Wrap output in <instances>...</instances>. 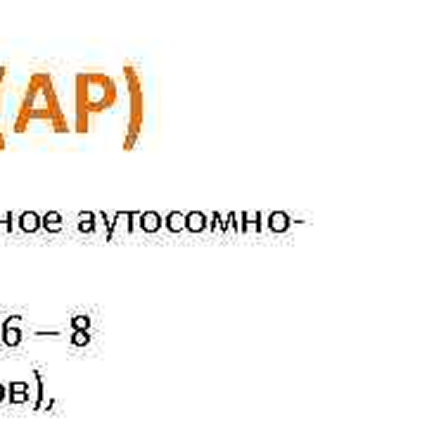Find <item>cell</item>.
<instances>
[{
	"label": "cell",
	"mask_w": 427,
	"mask_h": 427,
	"mask_svg": "<svg viewBox=\"0 0 427 427\" xmlns=\"http://www.w3.org/2000/svg\"><path fill=\"white\" fill-rule=\"evenodd\" d=\"M98 223H95V214L93 212H79V231L86 235H93Z\"/></svg>",
	"instance_id": "14"
},
{
	"label": "cell",
	"mask_w": 427,
	"mask_h": 427,
	"mask_svg": "<svg viewBox=\"0 0 427 427\" xmlns=\"http://www.w3.org/2000/svg\"><path fill=\"white\" fill-rule=\"evenodd\" d=\"M124 84L126 93H129V124H126L121 150L131 152L138 145L145 129V84L143 74L133 62H124Z\"/></svg>",
	"instance_id": "3"
},
{
	"label": "cell",
	"mask_w": 427,
	"mask_h": 427,
	"mask_svg": "<svg viewBox=\"0 0 427 427\" xmlns=\"http://www.w3.org/2000/svg\"><path fill=\"white\" fill-rule=\"evenodd\" d=\"M119 103V86L114 76L105 72H79L74 76V131L86 136L91 131V119Z\"/></svg>",
	"instance_id": "2"
},
{
	"label": "cell",
	"mask_w": 427,
	"mask_h": 427,
	"mask_svg": "<svg viewBox=\"0 0 427 427\" xmlns=\"http://www.w3.org/2000/svg\"><path fill=\"white\" fill-rule=\"evenodd\" d=\"M138 226H140V231L150 233V235L162 231V214H159V212H140Z\"/></svg>",
	"instance_id": "6"
},
{
	"label": "cell",
	"mask_w": 427,
	"mask_h": 427,
	"mask_svg": "<svg viewBox=\"0 0 427 427\" xmlns=\"http://www.w3.org/2000/svg\"><path fill=\"white\" fill-rule=\"evenodd\" d=\"M10 401L12 404H24V401H29V385L27 382H12L10 385Z\"/></svg>",
	"instance_id": "12"
},
{
	"label": "cell",
	"mask_w": 427,
	"mask_h": 427,
	"mask_svg": "<svg viewBox=\"0 0 427 427\" xmlns=\"http://www.w3.org/2000/svg\"><path fill=\"white\" fill-rule=\"evenodd\" d=\"M5 81H8V69L0 67V150H5L8 138H5Z\"/></svg>",
	"instance_id": "7"
},
{
	"label": "cell",
	"mask_w": 427,
	"mask_h": 427,
	"mask_svg": "<svg viewBox=\"0 0 427 427\" xmlns=\"http://www.w3.org/2000/svg\"><path fill=\"white\" fill-rule=\"evenodd\" d=\"M183 226H186L188 233L197 235L209 228V219H207V214H202V212H188V214H183Z\"/></svg>",
	"instance_id": "4"
},
{
	"label": "cell",
	"mask_w": 427,
	"mask_h": 427,
	"mask_svg": "<svg viewBox=\"0 0 427 427\" xmlns=\"http://www.w3.org/2000/svg\"><path fill=\"white\" fill-rule=\"evenodd\" d=\"M69 340H72L74 347H88V344H91V333H88V330H74Z\"/></svg>",
	"instance_id": "16"
},
{
	"label": "cell",
	"mask_w": 427,
	"mask_h": 427,
	"mask_svg": "<svg viewBox=\"0 0 427 427\" xmlns=\"http://www.w3.org/2000/svg\"><path fill=\"white\" fill-rule=\"evenodd\" d=\"M266 226H269L271 233L280 235V233H288L290 231L292 219H290V214H285V212H271L269 219H266Z\"/></svg>",
	"instance_id": "5"
},
{
	"label": "cell",
	"mask_w": 427,
	"mask_h": 427,
	"mask_svg": "<svg viewBox=\"0 0 427 427\" xmlns=\"http://www.w3.org/2000/svg\"><path fill=\"white\" fill-rule=\"evenodd\" d=\"M162 226L167 228L169 233H181V231H186V226H183V214L181 212H169L167 216L162 219Z\"/></svg>",
	"instance_id": "11"
},
{
	"label": "cell",
	"mask_w": 427,
	"mask_h": 427,
	"mask_svg": "<svg viewBox=\"0 0 427 427\" xmlns=\"http://www.w3.org/2000/svg\"><path fill=\"white\" fill-rule=\"evenodd\" d=\"M88 328H91V316L79 314L72 318V330H88Z\"/></svg>",
	"instance_id": "17"
},
{
	"label": "cell",
	"mask_w": 427,
	"mask_h": 427,
	"mask_svg": "<svg viewBox=\"0 0 427 427\" xmlns=\"http://www.w3.org/2000/svg\"><path fill=\"white\" fill-rule=\"evenodd\" d=\"M209 228H212L214 233H223V219H221L219 214L212 216V226H209Z\"/></svg>",
	"instance_id": "18"
},
{
	"label": "cell",
	"mask_w": 427,
	"mask_h": 427,
	"mask_svg": "<svg viewBox=\"0 0 427 427\" xmlns=\"http://www.w3.org/2000/svg\"><path fill=\"white\" fill-rule=\"evenodd\" d=\"M5 397H8V392H5V387H3V385H0V401H3Z\"/></svg>",
	"instance_id": "19"
},
{
	"label": "cell",
	"mask_w": 427,
	"mask_h": 427,
	"mask_svg": "<svg viewBox=\"0 0 427 427\" xmlns=\"http://www.w3.org/2000/svg\"><path fill=\"white\" fill-rule=\"evenodd\" d=\"M48 124L60 136L69 129L67 114L62 110L60 95H57L55 79L50 72H34L27 81V91L22 95V103L17 107V117L12 121V131L27 133L31 124Z\"/></svg>",
	"instance_id": "1"
},
{
	"label": "cell",
	"mask_w": 427,
	"mask_h": 427,
	"mask_svg": "<svg viewBox=\"0 0 427 427\" xmlns=\"http://www.w3.org/2000/svg\"><path fill=\"white\" fill-rule=\"evenodd\" d=\"M36 375V404H34V411H41L46 406V387H43V378L41 373H34Z\"/></svg>",
	"instance_id": "15"
},
{
	"label": "cell",
	"mask_w": 427,
	"mask_h": 427,
	"mask_svg": "<svg viewBox=\"0 0 427 427\" xmlns=\"http://www.w3.org/2000/svg\"><path fill=\"white\" fill-rule=\"evenodd\" d=\"M41 228H46L48 233H60L65 228V221L57 212H48L46 216H41Z\"/></svg>",
	"instance_id": "10"
},
{
	"label": "cell",
	"mask_w": 427,
	"mask_h": 427,
	"mask_svg": "<svg viewBox=\"0 0 427 427\" xmlns=\"http://www.w3.org/2000/svg\"><path fill=\"white\" fill-rule=\"evenodd\" d=\"M17 323H19V316H12L3 325V342L8 344V347H17V344L22 342V333H19Z\"/></svg>",
	"instance_id": "8"
},
{
	"label": "cell",
	"mask_w": 427,
	"mask_h": 427,
	"mask_svg": "<svg viewBox=\"0 0 427 427\" xmlns=\"http://www.w3.org/2000/svg\"><path fill=\"white\" fill-rule=\"evenodd\" d=\"M240 233H250L257 231V235L261 233V212H257V216H252L250 212H242L240 214Z\"/></svg>",
	"instance_id": "9"
},
{
	"label": "cell",
	"mask_w": 427,
	"mask_h": 427,
	"mask_svg": "<svg viewBox=\"0 0 427 427\" xmlns=\"http://www.w3.org/2000/svg\"><path fill=\"white\" fill-rule=\"evenodd\" d=\"M19 226H22V231H27V233H36L38 228H41V216L36 212H24L22 219H19Z\"/></svg>",
	"instance_id": "13"
}]
</instances>
